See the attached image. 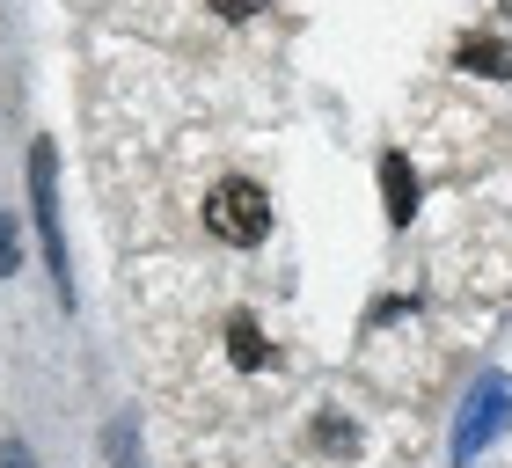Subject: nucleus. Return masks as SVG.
<instances>
[{
	"mask_svg": "<svg viewBox=\"0 0 512 468\" xmlns=\"http://www.w3.org/2000/svg\"><path fill=\"white\" fill-rule=\"evenodd\" d=\"M30 205H37V242H44V264H52V286H59V300H74L66 227H59V183H52V139H37V147H30Z\"/></svg>",
	"mask_w": 512,
	"mask_h": 468,
	"instance_id": "obj_1",
	"label": "nucleus"
},
{
	"mask_svg": "<svg viewBox=\"0 0 512 468\" xmlns=\"http://www.w3.org/2000/svg\"><path fill=\"white\" fill-rule=\"evenodd\" d=\"M205 227H213L220 242L249 249V242H264V227H271V205H264V191H256V183L227 176V183H213V198H205Z\"/></svg>",
	"mask_w": 512,
	"mask_h": 468,
	"instance_id": "obj_2",
	"label": "nucleus"
},
{
	"mask_svg": "<svg viewBox=\"0 0 512 468\" xmlns=\"http://www.w3.org/2000/svg\"><path fill=\"white\" fill-rule=\"evenodd\" d=\"M505 403H512V388H505V381H483V388H476V403H469V425H461V439H454V454H461V461H469V454L483 447V432H491L498 417H505Z\"/></svg>",
	"mask_w": 512,
	"mask_h": 468,
	"instance_id": "obj_3",
	"label": "nucleus"
},
{
	"mask_svg": "<svg viewBox=\"0 0 512 468\" xmlns=\"http://www.w3.org/2000/svg\"><path fill=\"white\" fill-rule=\"evenodd\" d=\"M381 191H388V220H395V227H410V220H417V169H410L403 154H388V161H381Z\"/></svg>",
	"mask_w": 512,
	"mask_h": 468,
	"instance_id": "obj_4",
	"label": "nucleus"
},
{
	"mask_svg": "<svg viewBox=\"0 0 512 468\" xmlns=\"http://www.w3.org/2000/svg\"><path fill=\"white\" fill-rule=\"evenodd\" d=\"M227 351H235V366H242V373H264V366H271V337L256 330L249 315L227 322Z\"/></svg>",
	"mask_w": 512,
	"mask_h": 468,
	"instance_id": "obj_5",
	"label": "nucleus"
},
{
	"mask_svg": "<svg viewBox=\"0 0 512 468\" xmlns=\"http://www.w3.org/2000/svg\"><path fill=\"white\" fill-rule=\"evenodd\" d=\"M461 74H483V81H505V74H512V52H505V44H498V37H469V44H461Z\"/></svg>",
	"mask_w": 512,
	"mask_h": 468,
	"instance_id": "obj_6",
	"label": "nucleus"
},
{
	"mask_svg": "<svg viewBox=\"0 0 512 468\" xmlns=\"http://www.w3.org/2000/svg\"><path fill=\"white\" fill-rule=\"evenodd\" d=\"M322 447H337V454H352V425H344V417H322Z\"/></svg>",
	"mask_w": 512,
	"mask_h": 468,
	"instance_id": "obj_7",
	"label": "nucleus"
},
{
	"mask_svg": "<svg viewBox=\"0 0 512 468\" xmlns=\"http://www.w3.org/2000/svg\"><path fill=\"white\" fill-rule=\"evenodd\" d=\"M110 461H118V468H139V461H132V425H110Z\"/></svg>",
	"mask_w": 512,
	"mask_h": 468,
	"instance_id": "obj_8",
	"label": "nucleus"
},
{
	"mask_svg": "<svg viewBox=\"0 0 512 468\" xmlns=\"http://www.w3.org/2000/svg\"><path fill=\"white\" fill-rule=\"evenodd\" d=\"M15 256H22V249H15V220H0V278L15 271Z\"/></svg>",
	"mask_w": 512,
	"mask_h": 468,
	"instance_id": "obj_9",
	"label": "nucleus"
},
{
	"mask_svg": "<svg viewBox=\"0 0 512 468\" xmlns=\"http://www.w3.org/2000/svg\"><path fill=\"white\" fill-rule=\"evenodd\" d=\"M213 8H220V15H227V22H249V15H256V8H264V0H213Z\"/></svg>",
	"mask_w": 512,
	"mask_h": 468,
	"instance_id": "obj_10",
	"label": "nucleus"
},
{
	"mask_svg": "<svg viewBox=\"0 0 512 468\" xmlns=\"http://www.w3.org/2000/svg\"><path fill=\"white\" fill-rule=\"evenodd\" d=\"M0 468H30V454H22V447H8V454H0Z\"/></svg>",
	"mask_w": 512,
	"mask_h": 468,
	"instance_id": "obj_11",
	"label": "nucleus"
}]
</instances>
